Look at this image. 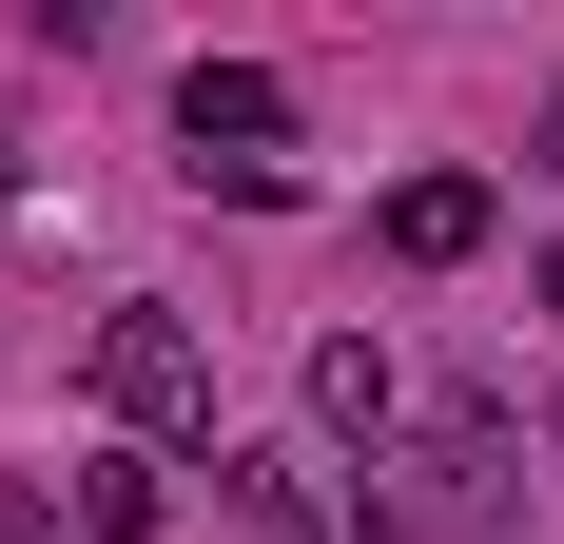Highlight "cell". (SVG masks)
Returning <instances> with one entry per match:
<instances>
[{"mask_svg":"<svg viewBox=\"0 0 564 544\" xmlns=\"http://www.w3.org/2000/svg\"><path fill=\"white\" fill-rule=\"evenodd\" d=\"M507 525H525V428L487 389H448L370 447V544H507Z\"/></svg>","mask_w":564,"mask_h":544,"instance_id":"6da1fadb","label":"cell"},{"mask_svg":"<svg viewBox=\"0 0 564 544\" xmlns=\"http://www.w3.org/2000/svg\"><path fill=\"white\" fill-rule=\"evenodd\" d=\"M175 137H195L215 195L292 215V78H273V58H195V78H175Z\"/></svg>","mask_w":564,"mask_h":544,"instance_id":"7a4b0ae2","label":"cell"},{"mask_svg":"<svg viewBox=\"0 0 564 544\" xmlns=\"http://www.w3.org/2000/svg\"><path fill=\"white\" fill-rule=\"evenodd\" d=\"M98 409H117V428H195V409H215V350L137 292V312H98Z\"/></svg>","mask_w":564,"mask_h":544,"instance_id":"3957f363","label":"cell"},{"mask_svg":"<svg viewBox=\"0 0 564 544\" xmlns=\"http://www.w3.org/2000/svg\"><path fill=\"white\" fill-rule=\"evenodd\" d=\"M487 215H507L487 175H409V195H390V253H409V272H467V253H487Z\"/></svg>","mask_w":564,"mask_h":544,"instance_id":"277c9868","label":"cell"},{"mask_svg":"<svg viewBox=\"0 0 564 544\" xmlns=\"http://www.w3.org/2000/svg\"><path fill=\"white\" fill-rule=\"evenodd\" d=\"M312 409H332L350 447H390V428H409V389H390V350H370V330H332V350H312Z\"/></svg>","mask_w":564,"mask_h":544,"instance_id":"5b68a950","label":"cell"},{"mask_svg":"<svg viewBox=\"0 0 564 544\" xmlns=\"http://www.w3.org/2000/svg\"><path fill=\"white\" fill-rule=\"evenodd\" d=\"M156 525H175L156 467H98V487H78V544H156Z\"/></svg>","mask_w":564,"mask_h":544,"instance_id":"8992f818","label":"cell"},{"mask_svg":"<svg viewBox=\"0 0 564 544\" xmlns=\"http://www.w3.org/2000/svg\"><path fill=\"white\" fill-rule=\"evenodd\" d=\"M0 544H78V525H58V487H0Z\"/></svg>","mask_w":564,"mask_h":544,"instance_id":"52a82bcc","label":"cell"},{"mask_svg":"<svg viewBox=\"0 0 564 544\" xmlns=\"http://www.w3.org/2000/svg\"><path fill=\"white\" fill-rule=\"evenodd\" d=\"M545 312H564V253H545Z\"/></svg>","mask_w":564,"mask_h":544,"instance_id":"ba28073f","label":"cell"}]
</instances>
